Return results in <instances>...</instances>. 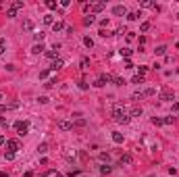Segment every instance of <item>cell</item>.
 Returning a JSON list of instances; mask_svg holds the SVG:
<instances>
[{"label": "cell", "mask_w": 179, "mask_h": 177, "mask_svg": "<svg viewBox=\"0 0 179 177\" xmlns=\"http://www.w3.org/2000/svg\"><path fill=\"white\" fill-rule=\"evenodd\" d=\"M113 119L117 121V123H123V125H125V123H129L131 117L125 113V106H123V104H115V109H113Z\"/></svg>", "instance_id": "cell-1"}, {"label": "cell", "mask_w": 179, "mask_h": 177, "mask_svg": "<svg viewBox=\"0 0 179 177\" xmlns=\"http://www.w3.org/2000/svg\"><path fill=\"white\" fill-rule=\"evenodd\" d=\"M15 131H17L19 136H27V134H29V123H27V121H17V123H15Z\"/></svg>", "instance_id": "cell-2"}, {"label": "cell", "mask_w": 179, "mask_h": 177, "mask_svg": "<svg viewBox=\"0 0 179 177\" xmlns=\"http://www.w3.org/2000/svg\"><path fill=\"white\" fill-rule=\"evenodd\" d=\"M160 100L163 102H173L175 96H173V92L169 90V87H163V90H160Z\"/></svg>", "instance_id": "cell-3"}, {"label": "cell", "mask_w": 179, "mask_h": 177, "mask_svg": "<svg viewBox=\"0 0 179 177\" xmlns=\"http://www.w3.org/2000/svg\"><path fill=\"white\" fill-rule=\"evenodd\" d=\"M4 146H6L8 152H13V154H15L17 150H19V142H17V140H6V144H4Z\"/></svg>", "instance_id": "cell-4"}, {"label": "cell", "mask_w": 179, "mask_h": 177, "mask_svg": "<svg viewBox=\"0 0 179 177\" xmlns=\"http://www.w3.org/2000/svg\"><path fill=\"white\" fill-rule=\"evenodd\" d=\"M113 15H115V17H123V15H127V6H125V4H117V6L113 8Z\"/></svg>", "instance_id": "cell-5"}, {"label": "cell", "mask_w": 179, "mask_h": 177, "mask_svg": "<svg viewBox=\"0 0 179 177\" xmlns=\"http://www.w3.org/2000/svg\"><path fill=\"white\" fill-rule=\"evenodd\" d=\"M121 165H125V167H129V165H133V156L131 154H121Z\"/></svg>", "instance_id": "cell-6"}, {"label": "cell", "mask_w": 179, "mask_h": 177, "mask_svg": "<svg viewBox=\"0 0 179 177\" xmlns=\"http://www.w3.org/2000/svg\"><path fill=\"white\" fill-rule=\"evenodd\" d=\"M58 129H62V131H71V129H73V123H71V121H58Z\"/></svg>", "instance_id": "cell-7"}, {"label": "cell", "mask_w": 179, "mask_h": 177, "mask_svg": "<svg viewBox=\"0 0 179 177\" xmlns=\"http://www.w3.org/2000/svg\"><path fill=\"white\" fill-rule=\"evenodd\" d=\"M98 81H100L102 85H104V83H111V81H113V75H111V73H102L100 77H98Z\"/></svg>", "instance_id": "cell-8"}, {"label": "cell", "mask_w": 179, "mask_h": 177, "mask_svg": "<svg viewBox=\"0 0 179 177\" xmlns=\"http://www.w3.org/2000/svg\"><path fill=\"white\" fill-rule=\"evenodd\" d=\"M62 29H67V25L65 23H62V21H54V25H52V31H62Z\"/></svg>", "instance_id": "cell-9"}, {"label": "cell", "mask_w": 179, "mask_h": 177, "mask_svg": "<svg viewBox=\"0 0 179 177\" xmlns=\"http://www.w3.org/2000/svg\"><path fill=\"white\" fill-rule=\"evenodd\" d=\"M62 67H65V63H62V60H60V58H56V60H54V63H52V65H50V71H58V69H62Z\"/></svg>", "instance_id": "cell-10"}, {"label": "cell", "mask_w": 179, "mask_h": 177, "mask_svg": "<svg viewBox=\"0 0 179 177\" xmlns=\"http://www.w3.org/2000/svg\"><path fill=\"white\" fill-rule=\"evenodd\" d=\"M44 50H46V48H44V44H33V46H31V52H33V54H42Z\"/></svg>", "instance_id": "cell-11"}, {"label": "cell", "mask_w": 179, "mask_h": 177, "mask_svg": "<svg viewBox=\"0 0 179 177\" xmlns=\"http://www.w3.org/2000/svg\"><path fill=\"white\" fill-rule=\"evenodd\" d=\"M104 11V2H96L92 4V13H102Z\"/></svg>", "instance_id": "cell-12"}, {"label": "cell", "mask_w": 179, "mask_h": 177, "mask_svg": "<svg viewBox=\"0 0 179 177\" xmlns=\"http://www.w3.org/2000/svg\"><path fill=\"white\" fill-rule=\"evenodd\" d=\"M142 113H144V111H142V106H133L129 117H142Z\"/></svg>", "instance_id": "cell-13"}, {"label": "cell", "mask_w": 179, "mask_h": 177, "mask_svg": "<svg viewBox=\"0 0 179 177\" xmlns=\"http://www.w3.org/2000/svg\"><path fill=\"white\" fill-rule=\"evenodd\" d=\"M113 142H115V144H123V134L115 131V134H113Z\"/></svg>", "instance_id": "cell-14"}, {"label": "cell", "mask_w": 179, "mask_h": 177, "mask_svg": "<svg viewBox=\"0 0 179 177\" xmlns=\"http://www.w3.org/2000/svg\"><path fill=\"white\" fill-rule=\"evenodd\" d=\"M98 158H100V163H106V165L111 163V154H108V152H102V154L98 156Z\"/></svg>", "instance_id": "cell-15"}, {"label": "cell", "mask_w": 179, "mask_h": 177, "mask_svg": "<svg viewBox=\"0 0 179 177\" xmlns=\"http://www.w3.org/2000/svg\"><path fill=\"white\" fill-rule=\"evenodd\" d=\"M44 23L46 25H54V15H44Z\"/></svg>", "instance_id": "cell-16"}, {"label": "cell", "mask_w": 179, "mask_h": 177, "mask_svg": "<svg viewBox=\"0 0 179 177\" xmlns=\"http://www.w3.org/2000/svg\"><path fill=\"white\" fill-rule=\"evenodd\" d=\"M96 21V17L94 15H87V17H83V25H92Z\"/></svg>", "instance_id": "cell-17"}, {"label": "cell", "mask_w": 179, "mask_h": 177, "mask_svg": "<svg viewBox=\"0 0 179 177\" xmlns=\"http://www.w3.org/2000/svg\"><path fill=\"white\" fill-rule=\"evenodd\" d=\"M23 29H25V31H31V29H33V23H31L29 19H25V21H23Z\"/></svg>", "instance_id": "cell-18"}, {"label": "cell", "mask_w": 179, "mask_h": 177, "mask_svg": "<svg viewBox=\"0 0 179 177\" xmlns=\"http://www.w3.org/2000/svg\"><path fill=\"white\" fill-rule=\"evenodd\" d=\"M119 52H121V56H125V58H129V56L133 54V50H129V48H121Z\"/></svg>", "instance_id": "cell-19"}, {"label": "cell", "mask_w": 179, "mask_h": 177, "mask_svg": "<svg viewBox=\"0 0 179 177\" xmlns=\"http://www.w3.org/2000/svg\"><path fill=\"white\" fill-rule=\"evenodd\" d=\"M46 56H48V58H52V60H56V58H58V52H56V48H54V50H48V52H46Z\"/></svg>", "instance_id": "cell-20"}, {"label": "cell", "mask_w": 179, "mask_h": 177, "mask_svg": "<svg viewBox=\"0 0 179 177\" xmlns=\"http://www.w3.org/2000/svg\"><path fill=\"white\" fill-rule=\"evenodd\" d=\"M111 171H113V167H111V165H102V167H100V173H102V175H108Z\"/></svg>", "instance_id": "cell-21"}, {"label": "cell", "mask_w": 179, "mask_h": 177, "mask_svg": "<svg viewBox=\"0 0 179 177\" xmlns=\"http://www.w3.org/2000/svg\"><path fill=\"white\" fill-rule=\"evenodd\" d=\"M148 29H150V21H144V23L140 25V33H146Z\"/></svg>", "instance_id": "cell-22"}, {"label": "cell", "mask_w": 179, "mask_h": 177, "mask_svg": "<svg viewBox=\"0 0 179 177\" xmlns=\"http://www.w3.org/2000/svg\"><path fill=\"white\" fill-rule=\"evenodd\" d=\"M83 44H85L87 48H94V40L90 38V35H85V38H83Z\"/></svg>", "instance_id": "cell-23"}, {"label": "cell", "mask_w": 179, "mask_h": 177, "mask_svg": "<svg viewBox=\"0 0 179 177\" xmlns=\"http://www.w3.org/2000/svg\"><path fill=\"white\" fill-rule=\"evenodd\" d=\"M142 17V13H127V19L129 21H136V19H140Z\"/></svg>", "instance_id": "cell-24"}, {"label": "cell", "mask_w": 179, "mask_h": 177, "mask_svg": "<svg viewBox=\"0 0 179 177\" xmlns=\"http://www.w3.org/2000/svg\"><path fill=\"white\" fill-rule=\"evenodd\" d=\"M17 106H19V104H11V106H4V104H0V115H2V113H6L8 109H17Z\"/></svg>", "instance_id": "cell-25"}, {"label": "cell", "mask_w": 179, "mask_h": 177, "mask_svg": "<svg viewBox=\"0 0 179 177\" xmlns=\"http://www.w3.org/2000/svg\"><path fill=\"white\" fill-rule=\"evenodd\" d=\"M87 65H90V58L87 56H83L81 60H79V67H81V69H87Z\"/></svg>", "instance_id": "cell-26"}, {"label": "cell", "mask_w": 179, "mask_h": 177, "mask_svg": "<svg viewBox=\"0 0 179 177\" xmlns=\"http://www.w3.org/2000/svg\"><path fill=\"white\" fill-rule=\"evenodd\" d=\"M33 38H35V44H42V40H44V31H40V33H33Z\"/></svg>", "instance_id": "cell-27"}, {"label": "cell", "mask_w": 179, "mask_h": 177, "mask_svg": "<svg viewBox=\"0 0 179 177\" xmlns=\"http://www.w3.org/2000/svg\"><path fill=\"white\" fill-rule=\"evenodd\" d=\"M165 52H167V46H158V48L154 50V54H158V56H163Z\"/></svg>", "instance_id": "cell-28"}, {"label": "cell", "mask_w": 179, "mask_h": 177, "mask_svg": "<svg viewBox=\"0 0 179 177\" xmlns=\"http://www.w3.org/2000/svg\"><path fill=\"white\" fill-rule=\"evenodd\" d=\"M113 83H115V85H123L125 81H123V77H117V75H113Z\"/></svg>", "instance_id": "cell-29"}, {"label": "cell", "mask_w": 179, "mask_h": 177, "mask_svg": "<svg viewBox=\"0 0 179 177\" xmlns=\"http://www.w3.org/2000/svg\"><path fill=\"white\" fill-rule=\"evenodd\" d=\"M38 152H40V154H46V152H48V144H40V146H38Z\"/></svg>", "instance_id": "cell-30"}, {"label": "cell", "mask_w": 179, "mask_h": 177, "mask_svg": "<svg viewBox=\"0 0 179 177\" xmlns=\"http://www.w3.org/2000/svg\"><path fill=\"white\" fill-rule=\"evenodd\" d=\"M13 8H17V11H19V8H23V0H15V2L11 4Z\"/></svg>", "instance_id": "cell-31"}, {"label": "cell", "mask_w": 179, "mask_h": 177, "mask_svg": "<svg viewBox=\"0 0 179 177\" xmlns=\"http://www.w3.org/2000/svg\"><path fill=\"white\" fill-rule=\"evenodd\" d=\"M6 17H11V19H13V17H17V8H8V11H6Z\"/></svg>", "instance_id": "cell-32"}, {"label": "cell", "mask_w": 179, "mask_h": 177, "mask_svg": "<svg viewBox=\"0 0 179 177\" xmlns=\"http://www.w3.org/2000/svg\"><path fill=\"white\" fill-rule=\"evenodd\" d=\"M142 94H144V96H154V94H156V90H154V87H148V90H144Z\"/></svg>", "instance_id": "cell-33"}, {"label": "cell", "mask_w": 179, "mask_h": 177, "mask_svg": "<svg viewBox=\"0 0 179 177\" xmlns=\"http://www.w3.org/2000/svg\"><path fill=\"white\" fill-rule=\"evenodd\" d=\"M146 71H148V67H138V75H140V77H144V75H146Z\"/></svg>", "instance_id": "cell-34"}, {"label": "cell", "mask_w": 179, "mask_h": 177, "mask_svg": "<svg viewBox=\"0 0 179 177\" xmlns=\"http://www.w3.org/2000/svg\"><path fill=\"white\" fill-rule=\"evenodd\" d=\"M173 121H175L173 117H165L163 119V125H173Z\"/></svg>", "instance_id": "cell-35"}, {"label": "cell", "mask_w": 179, "mask_h": 177, "mask_svg": "<svg viewBox=\"0 0 179 177\" xmlns=\"http://www.w3.org/2000/svg\"><path fill=\"white\" fill-rule=\"evenodd\" d=\"M131 83H144V77H140V75H136L131 79Z\"/></svg>", "instance_id": "cell-36"}, {"label": "cell", "mask_w": 179, "mask_h": 177, "mask_svg": "<svg viewBox=\"0 0 179 177\" xmlns=\"http://www.w3.org/2000/svg\"><path fill=\"white\" fill-rule=\"evenodd\" d=\"M75 125H77V127H83V125H85V119H77V121L73 123V127H75Z\"/></svg>", "instance_id": "cell-37"}, {"label": "cell", "mask_w": 179, "mask_h": 177, "mask_svg": "<svg viewBox=\"0 0 179 177\" xmlns=\"http://www.w3.org/2000/svg\"><path fill=\"white\" fill-rule=\"evenodd\" d=\"M46 6L52 11V8H56V2H54V0H46Z\"/></svg>", "instance_id": "cell-38"}, {"label": "cell", "mask_w": 179, "mask_h": 177, "mask_svg": "<svg viewBox=\"0 0 179 177\" xmlns=\"http://www.w3.org/2000/svg\"><path fill=\"white\" fill-rule=\"evenodd\" d=\"M152 125H163V119H158V117H152Z\"/></svg>", "instance_id": "cell-39"}, {"label": "cell", "mask_w": 179, "mask_h": 177, "mask_svg": "<svg viewBox=\"0 0 179 177\" xmlns=\"http://www.w3.org/2000/svg\"><path fill=\"white\" fill-rule=\"evenodd\" d=\"M131 98H133V100H142V98H144V94H142V92H136Z\"/></svg>", "instance_id": "cell-40"}, {"label": "cell", "mask_w": 179, "mask_h": 177, "mask_svg": "<svg viewBox=\"0 0 179 177\" xmlns=\"http://www.w3.org/2000/svg\"><path fill=\"white\" fill-rule=\"evenodd\" d=\"M4 158L6 161H15V154L13 152H4Z\"/></svg>", "instance_id": "cell-41"}, {"label": "cell", "mask_w": 179, "mask_h": 177, "mask_svg": "<svg viewBox=\"0 0 179 177\" xmlns=\"http://www.w3.org/2000/svg\"><path fill=\"white\" fill-rule=\"evenodd\" d=\"M81 8H83V13H87V11H92V6H90L87 2H83V4H81Z\"/></svg>", "instance_id": "cell-42"}, {"label": "cell", "mask_w": 179, "mask_h": 177, "mask_svg": "<svg viewBox=\"0 0 179 177\" xmlns=\"http://www.w3.org/2000/svg\"><path fill=\"white\" fill-rule=\"evenodd\" d=\"M54 83H56V77H52V79H50V81L46 83V87H52V85H54Z\"/></svg>", "instance_id": "cell-43"}, {"label": "cell", "mask_w": 179, "mask_h": 177, "mask_svg": "<svg viewBox=\"0 0 179 177\" xmlns=\"http://www.w3.org/2000/svg\"><path fill=\"white\" fill-rule=\"evenodd\" d=\"M44 77H48V71H46V69L40 71V79H44Z\"/></svg>", "instance_id": "cell-44"}, {"label": "cell", "mask_w": 179, "mask_h": 177, "mask_svg": "<svg viewBox=\"0 0 179 177\" xmlns=\"http://www.w3.org/2000/svg\"><path fill=\"white\" fill-rule=\"evenodd\" d=\"M100 25H102V29H104V27H108V19H102V21H100Z\"/></svg>", "instance_id": "cell-45"}, {"label": "cell", "mask_w": 179, "mask_h": 177, "mask_svg": "<svg viewBox=\"0 0 179 177\" xmlns=\"http://www.w3.org/2000/svg\"><path fill=\"white\" fill-rule=\"evenodd\" d=\"M98 33H100V35H102V38H106V35H111V33H108V31H106V29H100V31H98Z\"/></svg>", "instance_id": "cell-46"}, {"label": "cell", "mask_w": 179, "mask_h": 177, "mask_svg": "<svg viewBox=\"0 0 179 177\" xmlns=\"http://www.w3.org/2000/svg\"><path fill=\"white\" fill-rule=\"evenodd\" d=\"M173 111H175V113H179V102H173Z\"/></svg>", "instance_id": "cell-47"}, {"label": "cell", "mask_w": 179, "mask_h": 177, "mask_svg": "<svg viewBox=\"0 0 179 177\" xmlns=\"http://www.w3.org/2000/svg\"><path fill=\"white\" fill-rule=\"evenodd\" d=\"M4 144H6V138H4V136H0V146H4Z\"/></svg>", "instance_id": "cell-48"}, {"label": "cell", "mask_w": 179, "mask_h": 177, "mask_svg": "<svg viewBox=\"0 0 179 177\" xmlns=\"http://www.w3.org/2000/svg\"><path fill=\"white\" fill-rule=\"evenodd\" d=\"M23 177H33V173H31V171H25V175H23Z\"/></svg>", "instance_id": "cell-49"}, {"label": "cell", "mask_w": 179, "mask_h": 177, "mask_svg": "<svg viewBox=\"0 0 179 177\" xmlns=\"http://www.w3.org/2000/svg\"><path fill=\"white\" fill-rule=\"evenodd\" d=\"M0 127H6V121L4 119H0Z\"/></svg>", "instance_id": "cell-50"}, {"label": "cell", "mask_w": 179, "mask_h": 177, "mask_svg": "<svg viewBox=\"0 0 179 177\" xmlns=\"http://www.w3.org/2000/svg\"><path fill=\"white\" fill-rule=\"evenodd\" d=\"M0 100H2V94H0Z\"/></svg>", "instance_id": "cell-51"}]
</instances>
